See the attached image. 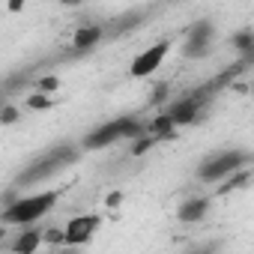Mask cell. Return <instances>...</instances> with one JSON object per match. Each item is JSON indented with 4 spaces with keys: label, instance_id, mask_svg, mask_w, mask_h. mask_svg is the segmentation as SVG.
Instances as JSON below:
<instances>
[{
    "label": "cell",
    "instance_id": "obj_1",
    "mask_svg": "<svg viewBox=\"0 0 254 254\" xmlns=\"http://www.w3.org/2000/svg\"><path fill=\"white\" fill-rule=\"evenodd\" d=\"M81 159V147H75V144H57V147H51L48 153H42L36 162H30L18 177H15V189H27V186H39L42 180H48V177H54V174H60L63 168H69V165H75Z\"/></svg>",
    "mask_w": 254,
    "mask_h": 254
},
{
    "label": "cell",
    "instance_id": "obj_2",
    "mask_svg": "<svg viewBox=\"0 0 254 254\" xmlns=\"http://www.w3.org/2000/svg\"><path fill=\"white\" fill-rule=\"evenodd\" d=\"M60 200V191H36V194H21L12 206L0 209V224L3 227H33L39 218H45Z\"/></svg>",
    "mask_w": 254,
    "mask_h": 254
},
{
    "label": "cell",
    "instance_id": "obj_3",
    "mask_svg": "<svg viewBox=\"0 0 254 254\" xmlns=\"http://www.w3.org/2000/svg\"><path fill=\"white\" fill-rule=\"evenodd\" d=\"M251 165V153L248 150H224V153H215V156H209L200 168H197V180L200 183H221L224 177H230V174H236V171H242V168H248Z\"/></svg>",
    "mask_w": 254,
    "mask_h": 254
},
{
    "label": "cell",
    "instance_id": "obj_4",
    "mask_svg": "<svg viewBox=\"0 0 254 254\" xmlns=\"http://www.w3.org/2000/svg\"><path fill=\"white\" fill-rule=\"evenodd\" d=\"M215 21L212 18H197L194 24H189L186 30V42H183V57L186 60H203L209 57L212 45H215Z\"/></svg>",
    "mask_w": 254,
    "mask_h": 254
},
{
    "label": "cell",
    "instance_id": "obj_5",
    "mask_svg": "<svg viewBox=\"0 0 254 254\" xmlns=\"http://www.w3.org/2000/svg\"><path fill=\"white\" fill-rule=\"evenodd\" d=\"M102 227V215L96 212H87V215H72L66 224H63V245L69 248H84L93 242L96 230Z\"/></svg>",
    "mask_w": 254,
    "mask_h": 254
},
{
    "label": "cell",
    "instance_id": "obj_6",
    "mask_svg": "<svg viewBox=\"0 0 254 254\" xmlns=\"http://www.w3.org/2000/svg\"><path fill=\"white\" fill-rule=\"evenodd\" d=\"M171 39H159L156 45H150V48H144L132 63H129V75L132 78H150L153 72H159V66L165 63V57L171 54Z\"/></svg>",
    "mask_w": 254,
    "mask_h": 254
},
{
    "label": "cell",
    "instance_id": "obj_7",
    "mask_svg": "<svg viewBox=\"0 0 254 254\" xmlns=\"http://www.w3.org/2000/svg\"><path fill=\"white\" fill-rule=\"evenodd\" d=\"M203 108L206 105H200L194 96H183V99H177V102H171V108L165 111L168 117H171V123L177 126V129H183V126H194V123H200V117H203Z\"/></svg>",
    "mask_w": 254,
    "mask_h": 254
},
{
    "label": "cell",
    "instance_id": "obj_8",
    "mask_svg": "<svg viewBox=\"0 0 254 254\" xmlns=\"http://www.w3.org/2000/svg\"><path fill=\"white\" fill-rule=\"evenodd\" d=\"M117 141H120V123H117V117H114V120L96 126V129L81 141V150L96 153V150H105V147H111V144H117Z\"/></svg>",
    "mask_w": 254,
    "mask_h": 254
},
{
    "label": "cell",
    "instance_id": "obj_9",
    "mask_svg": "<svg viewBox=\"0 0 254 254\" xmlns=\"http://www.w3.org/2000/svg\"><path fill=\"white\" fill-rule=\"evenodd\" d=\"M209 206H212V200L203 197V194L186 197V200L180 203V209H177V218H180V224H200V221L209 215Z\"/></svg>",
    "mask_w": 254,
    "mask_h": 254
},
{
    "label": "cell",
    "instance_id": "obj_10",
    "mask_svg": "<svg viewBox=\"0 0 254 254\" xmlns=\"http://www.w3.org/2000/svg\"><path fill=\"white\" fill-rule=\"evenodd\" d=\"M105 36H108V30H105L102 24H81V27L72 33V51H75V54H87V51H93Z\"/></svg>",
    "mask_w": 254,
    "mask_h": 254
},
{
    "label": "cell",
    "instance_id": "obj_11",
    "mask_svg": "<svg viewBox=\"0 0 254 254\" xmlns=\"http://www.w3.org/2000/svg\"><path fill=\"white\" fill-rule=\"evenodd\" d=\"M254 63H248V60H233L230 66H224L218 75H212L206 84L212 87V93H221V90H227L233 81H239V78H245L248 75V69H251Z\"/></svg>",
    "mask_w": 254,
    "mask_h": 254
},
{
    "label": "cell",
    "instance_id": "obj_12",
    "mask_svg": "<svg viewBox=\"0 0 254 254\" xmlns=\"http://www.w3.org/2000/svg\"><path fill=\"white\" fill-rule=\"evenodd\" d=\"M39 245H42V227H24V230L12 239L9 251H12V254H36Z\"/></svg>",
    "mask_w": 254,
    "mask_h": 254
},
{
    "label": "cell",
    "instance_id": "obj_13",
    "mask_svg": "<svg viewBox=\"0 0 254 254\" xmlns=\"http://www.w3.org/2000/svg\"><path fill=\"white\" fill-rule=\"evenodd\" d=\"M230 48L239 54L236 60H248V63H254V30H251V27L236 30V33L230 36Z\"/></svg>",
    "mask_w": 254,
    "mask_h": 254
},
{
    "label": "cell",
    "instance_id": "obj_14",
    "mask_svg": "<svg viewBox=\"0 0 254 254\" xmlns=\"http://www.w3.org/2000/svg\"><path fill=\"white\" fill-rule=\"evenodd\" d=\"M251 183V168H242V171H236V174H230V177H224L221 183H218V197H227V194H233V191H239V189H245Z\"/></svg>",
    "mask_w": 254,
    "mask_h": 254
},
{
    "label": "cell",
    "instance_id": "obj_15",
    "mask_svg": "<svg viewBox=\"0 0 254 254\" xmlns=\"http://www.w3.org/2000/svg\"><path fill=\"white\" fill-rule=\"evenodd\" d=\"M60 90H63L60 75H39V78H36V93H42V96H51V99H54V93H60Z\"/></svg>",
    "mask_w": 254,
    "mask_h": 254
},
{
    "label": "cell",
    "instance_id": "obj_16",
    "mask_svg": "<svg viewBox=\"0 0 254 254\" xmlns=\"http://www.w3.org/2000/svg\"><path fill=\"white\" fill-rule=\"evenodd\" d=\"M168 96H171V84H168V81H156V84L150 87V99H147V105H150V108H159V105L168 102Z\"/></svg>",
    "mask_w": 254,
    "mask_h": 254
},
{
    "label": "cell",
    "instance_id": "obj_17",
    "mask_svg": "<svg viewBox=\"0 0 254 254\" xmlns=\"http://www.w3.org/2000/svg\"><path fill=\"white\" fill-rule=\"evenodd\" d=\"M153 147H156V141H153L150 135H141V138H135V141L129 144V153H132V159H141V156H147Z\"/></svg>",
    "mask_w": 254,
    "mask_h": 254
},
{
    "label": "cell",
    "instance_id": "obj_18",
    "mask_svg": "<svg viewBox=\"0 0 254 254\" xmlns=\"http://www.w3.org/2000/svg\"><path fill=\"white\" fill-rule=\"evenodd\" d=\"M18 120H21V108L15 102H9V105L0 108V126H15Z\"/></svg>",
    "mask_w": 254,
    "mask_h": 254
},
{
    "label": "cell",
    "instance_id": "obj_19",
    "mask_svg": "<svg viewBox=\"0 0 254 254\" xmlns=\"http://www.w3.org/2000/svg\"><path fill=\"white\" fill-rule=\"evenodd\" d=\"M27 108L30 111H48V108H54V99L51 96H42V93H30L27 96Z\"/></svg>",
    "mask_w": 254,
    "mask_h": 254
},
{
    "label": "cell",
    "instance_id": "obj_20",
    "mask_svg": "<svg viewBox=\"0 0 254 254\" xmlns=\"http://www.w3.org/2000/svg\"><path fill=\"white\" fill-rule=\"evenodd\" d=\"M42 245L63 248V227H45V230H42Z\"/></svg>",
    "mask_w": 254,
    "mask_h": 254
},
{
    "label": "cell",
    "instance_id": "obj_21",
    "mask_svg": "<svg viewBox=\"0 0 254 254\" xmlns=\"http://www.w3.org/2000/svg\"><path fill=\"white\" fill-rule=\"evenodd\" d=\"M123 200H126V194H123L120 189H114V191H108V194H105V209L117 212V209L123 206Z\"/></svg>",
    "mask_w": 254,
    "mask_h": 254
},
{
    "label": "cell",
    "instance_id": "obj_22",
    "mask_svg": "<svg viewBox=\"0 0 254 254\" xmlns=\"http://www.w3.org/2000/svg\"><path fill=\"white\" fill-rule=\"evenodd\" d=\"M215 251H218V242H209V245H194L186 254H215Z\"/></svg>",
    "mask_w": 254,
    "mask_h": 254
},
{
    "label": "cell",
    "instance_id": "obj_23",
    "mask_svg": "<svg viewBox=\"0 0 254 254\" xmlns=\"http://www.w3.org/2000/svg\"><path fill=\"white\" fill-rule=\"evenodd\" d=\"M227 90H230V93H239V96H248V81H245V78H239V81H233Z\"/></svg>",
    "mask_w": 254,
    "mask_h": 254
},
{
    "label": "cell",
    "instance_id": "obj_24",
    "mask_svg": "<svg viewBox=\"0 0 254 254\" xmlns=\"http://www.w3.org/2000/svg\"><path fill=\"white\" fill-rule=\"evenodd\" d=\"M6 9L15 15V12H24V0H9V3H6Z\"/></svg>",
    "mask_w": 254,
    "mask_h": 254
},
{
    "label": "cell",
    "instance_id": "obj_25",
    "mask_svg": "<svg viewBox=\"0 0 254 254\" xmlns=\"http://www.w3.org/2000/svg\"><path fill=\"white\" fill-rule=\"evenodd\" d=\"M54 254H81V248H69V245H63V248H57Z\"/></svg>",
    "mask_w": 254,
    "mask_h": 254
},
{
    "label": "cell",
    "instance_id": "obj_26",
    "mask_svg": "<svg viewBox=\"0 0 254 254\" xmlns=\"http://www.w3.org/2000/svg\"><path fill=\"white\" fill-rule=\"evenodd\" d=\"M3 105H9V99H6V90H0V108Z\"/></svg>",
    "mask_w": 254,
    "mask_h": 254
},
{
    "label": "cell",
    "instance_id": "obj_27",
    "mask_svg": "<svg viewBox=\"0 0 254 254\" xmlns=\"http://www.w3.org/2000/svg\"><path fill=\"white\" fill-rule=\"evenodd\" d=\"M6 236H9V227H3V224H0V242H3Z\"/></svg>",
    "mask_w": 254,
    "mask_h": 254
},
{
    "label": "cell",
    "instance_id": "obj_28",
    "mask_svg": "<svg viewBox=\"0 0 254 254\" xmlns=\"http://www.w3.org/2000/svg\"><path fill=\"white\" fill-rule=\"evenodd\" d=\"M36 254H51V251H36Z\"/></svg>",
    "mask_w": 254,
    "mask_h": 254
}]
</instances>
